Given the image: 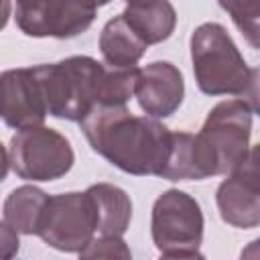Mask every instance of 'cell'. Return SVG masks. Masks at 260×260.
<instances>
[{"label": "cell", "instance_id": "cell-10", "mask_svg": "<svg viewBox=\"0 0 260 260\" xmlns=\"http://www.w3.org/2000/svg\"><path fill=\"white\" fill-rule=\"evenodd\" d=\"M0 114H2V120L16 130L43 126L45 116L49 114V108L32 67L10 69L2 73Z\"/></svg>", "mask_w": 260, "mask_h": 260}, {"label": "cell", "instance_id": "cell-11", "mask_svg": "<svg viewBox=\"0 0 260 260\" xmlns=\"http://www.w3.org/2000/svg\"><path fill=\"white\" fill-rule=\"evenodd\" d=\"M185 83L181 71L167 61H154L138 71L134 95L146 116L167 118L183 102Z\"/></svg>", "mask_w": 260, "mask_h": 260}, {"label": "cell", "instance_id": "cell-18", "mask_svg": "<svg viewBox=\"0 0 260 260\" xmlns=\"http://www.w3.org/2000/svg\"><path fill=\"white\" fill-rule=\"evenodd\" d=\"M240 95L250 106V110L260 116V67L250 69V79Z\"/></svg>", "mask_w": 260, "mask_h": 260}, {"label": "cell", "instance_id": "cell-20", "mask_svg": "<svg viewBox=\"0 0 260 260\" xmlns=\"http://www.w3.org/2000/svg\"><path fill=\"white\" fill-rule=\"evenodd\" d=\"M242 258H260V240L252 242L250 248H246V250L242 252Z\"/></svg>", "mask_w": 260, "mask_h": 260}, {"label": "cell", "instance_id": "cell-4", "mask_svg": "<svg viewBox=\"0 0 260 260\" xmlns=\"http://www.w3.org/2000/svg\"><path fill=\"white\" fill-rule=\"evenodd\" d=\"M191 61L197 85L203 93L240 95L250 79V69L228 30L217 22H205L191 37Z\"/></svg>", "mask_w": 260, "mask_h": 260}, {"label": "cell", "instance_id": "cell-3", "mask_svg": "<svg viewBox=\"0 0 260 260\" xmlns=\"http://www.w3.org/2000/svg\"><path fill=\"white\" fill-rule=\"evenodd\" d=\"M252 110L244 100L219 102L195 134V156L203 179L232 173L248 154Z\"/></svg>", "mask_w": 260, "mask_h": 260}, {"label": "cell", "instance_id": "cell-5", "mask_svg": "<svg viewBox=\"0 0 260 260\" xmlns=\"http://www.w3.org/2000/svg\"><path fill=\"white\" fill-rule=\"evenodd\" d=\"M203 215L199 203L179 191H165L152 205V242L165 258H199Z\"/></svg>", "mask_w": 260, "mask_h": 260}, {"label": "cell", "instance_id": "cell-6", "mask_svg": "<svg viewBox=\"0 0 260 260\" xmlns=\"http://www.w3.org/2000/svg\"><path fill=\"white\" fill-rule=\"evenodd\" d=\"M8 148L12 171L26 181H55L73 167L69 140L53 128H22L12 136Z\"/></svg>", "mask_w": 260, "mask_h": 260}, {"label": "cell", "instance_id": "cell-12", "mask_svg": "<svg viewBox=\"0 0 260 260\" xmlns=\"http://www.w3.org/2000/svg\"><path fill=\"white\" fill-rule=\"evenodd\" d=\"M148 43L128 24L124 14L112 18L100 35V51L112 67H136Z\"/></svg>", "mask_w": 260, "mask_h": 260}, {"label": "cell", "instance_id": "cell-1", "mask_svg": "<svg viewBox=\"0 0 260 260\" xmlns=\"http://www.w3.org/2000/svg\"><path fill=\"white\" fill-rule=\"evenodd\" d=\"M91 148L128 175L162 177L173 150V132L152 116H134L126 106H95L81 122Z\"/></svg>", "mask_w": 260, "mask_h": 260}, {"label": "cell", "instance_id": "cell-14", "mask_svg": "<svg viewBox=\"0 0 260 260\" xmlns=\"http://www.w3.org/2000/svg\"><path fill=\"white\" fill-rule=\"evenodd\" d=\"M98 211V232L102 236H120L128 230L132 217V201L116 185L98 183L87 189Z\"/></svg>", "mask_w": 260, "mask_h": 260}, {"label": "cell", "instance_id": "cell-16", "mask_svg": "<svg viewBox=\"0 0 260 260\" xmlns=\"http://www.w3.org/2000/svg\"><path fill=\"white\" fill-rule=\"evenodd\" d=\"M232 16L242 37L260 51V0H217Z\"/></svg>", "mask_w": 260, "mask_h": 260}, {"label": "cell", "instance_id": "cell-7", "mask_svg": "<svg viewBox=\"0 0 260 260\" xmlns=\"http://www.w3.org/2000/svg\"><path fill=\"white\" fill-rule=\"evenodd\" d=\"M98 232V211L91 195L61 193L49 197L39 234L49 246L63 252H83Z\"/></svg>", "mask_w": 260, "mask_h": 260}, {"label": "cell", "instance_id": "cell-17", "mask_svg": "<svg viewBox=\"0 0 260 260\" xmlns=\"http://www.w3.org/2000/svg\"><path fill=\"white\" fill-rule=\"evenodd\" d=\"M83 258H130V250L120 236H102L93 240L83 252Z\"/></svg>", "mask_w": 260, "mask_h": 260}, {"label": "cell", "instance_id": "cell-19", "mask_svg": "<svg viewBox=\"0 0 260 260\" xmlns=\"http://www.w3.org/2000/svg\"><path fill=\"white\" fill-rule=\"evenodd\" d=\"M18 250V232L2 221V258L8 260Z\"/></svg>", "mask_w": 260, "mask_h": 260}, {"label": "cell", "instance_id": "cell-13", "mask_svg": "<svg viewBox=\"0 0 260 260\" xmlns=\"http://www.w3.org/2000/svg\"><path fill=\"white\" fill-rule=\"evenodd\" d=\"M128 24L148 43H160L171 37L177 24L175 8L169 0H138L130 2L122 12Z\"/></svg>", "mask_w": 260, "mask_h": 260}, {"label": "cell", "instance_id": "cell-2", "mask_svg": "<svg viewBox=\"0 0 260 260\" xmlns=\"http://www.w3.org/2000/svg\"><path fill=\"white\" fill-rule=\"evenodd\" d=\"M49 114L61 120L81 122L102 98L106 67L91 57H69L51 65L32 67Z\"/></svg>", "mask_w": 260, "mask_h": 260}, {"label": "cell", "instance_id": "cell-21", "mask_svg": "<svg viewBox=\"0 0 260 260\" xmlns=\"http://www.w3.org/2000/svg\"><path fill=\"white\" fill-rule=\"evenodd\" d=\"M130 2H138V0H126V4H130Z\"/></svg>", "mask_w": 260, "mask_h": 260}, {"label": "cell", "instance_id": "cell-15", "mask_svg": "<svg viewBox=\"0 0 260 260\" xmlns=\"http://www.w3.org/2000/svg\"><path fill=\"white\" fill-rule=\"evenodd\" d=\"M49 203V195L37 187L24 185L14 189L4 201V219L18 234H39L41 219L45 207Z\"/></svg>", "mask_w": 260, "mask_h": 260}, {"label": "cell", "instance_id": "cell-9", "mask_svg": "<svg viewBox=\"0 0 260 260\" xmlns=\"http://www.w3.org/2000/svg\"><path fill=\"white\" fill-rule=\"evenodd\" d=\"M215 201L225 223L242 230L260 225V144L217 187Z\"/></svg>", "mask_w": 260, "mask_h": 260}, {"label": "cell", "instance_id": "cell-8", "mask_svg": "<svg viewBox=\"0 0 260 260\" xmlns=\"http://www.w3.org/2000/svg\"><path fill=\"white\" fill-rule=\"evenodd\" d=\"M110 0H14V18L28 37L71 39L87 30Z\"/></svg>", "mask_w": 260, "mask_h": 260}]
</instances>
